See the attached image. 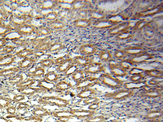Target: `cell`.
<instances>
[{
    "label": "cell",
    "instance_id": "1",
    "mask_svg": "<svg viewBox=\"0 0 163 122\" xmlns=\"http://www.w3.org/2000/svg\"><path fill=\"white\" fill-rule=\"evenodd\" d=\"M98 50L97 46L94 44H87L81 45L79 51L82 55L88 56L94 55Z\"/></svg>",
    "mask_w": 163,
    "mask_h": 122
},
{
    "label": "cell",
    "instance_id": "2",
    "mask_svg": "<svg viewBox=\"0 0 163 122\" xmlns=\"http://www.w3.org/2000/svg\"><path fill=\"white\" fill-rule=\"evenodd\" d=\"M73 11L72 9H62L58 12V18L65 22L74 18Z\"/></svg>",
    "mask_w": 163,
    "mask_h": 122
},
{
    "label": "cell",
    "instance_id": "3",
    "mask_svg": "<svg viewBox=\"0 0 163 122\" xmlns=\"http://www.w3.org/2000/svg\"><path fill=\"white\" fill-rule=\"evenodd\" d=\"M92 22L90 19L78 18L72 21V25L74 27L77 28H88L92 25Z\"/></svg>",
    "mask_w": 163,
    "mask_h": 122
},
{
    "label": "cell",
    "instance_id": "4",
    "mask_svg": "<svg viewBox=\"0 0 163 122\" xmlns=\"http://www.w3.org/2000/svg\"><path fill=\"white\" fill-rule=\"evenodd\" d=\"M117 24L114 23L108 19L96 20L95 22L92 23V25L94 27L99 29L111 28L112 26Z\"/></svg>",
    "mask_w": 163,
    "mask_h": 122
},
{
    "label": "cell",
    "instance_id": "5",
    "mask_svg": "<svg viewBox=\"0 0 163 122\" xmlns=\"http://www.w3.org/2000/svg\"><path fill=\"white\" fill-rule=\"evenodd\" d=\"M47 26L52 31H59L66 28V24L63 21L57 19L53 22L47 23Z\"/></svg>",
    "mask_w": 163,
    "mask_h": 122
},
{
    "label": "cell",
    "instance_id": "6",
    "mask_svg": "<svg viewBox=\"0 0 163 122\" xmlns=\"http://www.w3.org/2000/svg\"><path fill=\"white\" fill-rule=\"evenodd\" d=\"M129 30L127 23H122L118 24L111 28L109 31V33L111 35H118Z\"/></svg>",
    "mask_w": 163,
    "mask_h": 122
},
{
    "label": "cell",
    "instance_id": "7",
    "mask_svg": "<svg viewBox=\"0 0 163 122\" xmlns=\"http://www.w3.org/2000/svg\"><path fill=\"white\" fill-rule=\"evenodd\" d=\"M59 7L57 1H43L40 3V7L42 10H48L55 9Z\"/></svg>",
    "mask_w": 163,
    "mask_h": 122
},
{
    "label": "cell",
    "instance_id": "8",
    "mask_svg": "<svg viewBox=\"0 0 163 122\" xmlns=\"http://www.w3.org/2000/svg\"><path fill=\"white\" fill-rule=\"evenodd\" d=\"M73 63L77 67L84 66L88 64L91 62V58L89 57L84 55L78 56L75 57L73 59Z\"/></svg>",
    "mask_w": 163,
    "mask_h": 122
},
{
    "label": "cell",
    "instance_id": "9",
    "mask_svg": "<svg viewBox=\"0 0 163 122\" xmlns=\"http://www.w3.org/2000/svg\"><path fill=\"white\" fill-rule=\"evenodd\" d=\"M124 50L127 55H130L133 56L146 52L145 50L143 48L138 46L130 47Z\"/></svg>",
    "mask_w": 163,
    "mask_h": 122
},
{
    "label": "cell",
    "instance_id": "10",
    "mask_svg": "<svg viewBox=\"0 0 163 122\" xmlns=\"http://www.w3.org/2000/svg\"><path fill=\"white\" fill-rule=\"evenodd\" d=\"M64 46L61 42H52L46 51L51 53H56L63 50L65 47Z\"/></svg>",
    "mask_w": 163,
    "mask_h": 122
},
{
    "label": "cell",
    "instance_id": "11",
    "mask_svg": "<svg viewBox=\"0 0 163 122\" xmlns=\"http://www.w3.org/2000/svg\"><path fill=\"white\" fill-rule=\"evenodd\" d=\"M88 1H74L72 5V10L73 11H78L83 9L86 8L88 6Z\"/></svg>",
    "mask_w": 163,
    "mask_h": 122
},
{
    "label": "cell",
    "instance_id": "12",
    "mask_svg": "<svg viewBox=\"0 0 163 122\" xmlns=\"http://www.w3.org/2000/svg\"><path fill=\"white\" fill-rule=\"evenodd\" d=\"M89 16L92 19L96 20H100L105 19L106 15L101 10L97 9L90 10Z\"/></svg>",
    "mask_w": 163,
    "mask_h": 122
},
{
    "label": "cell",
    "instance_id": "13",
    "mask_svg": "<svg viewBox=\"0 0 163 122\" xmlns=\"http://www.w3.org/2000/svg\"><path fill=\"white\" fill-rule=\"evenodd\" d=\"M73 59L68 58L61 64H60L57 68V70L61 72H66L73 65Z\"/></svg>",
    "mask_w": 163,
    "mask_h": 122
},
{
    "label": "cell",
    "instance_id": "14",
    "mask_svg": "<svg viewBox=\"0 0 163 122\" xmlns=\"http://www.w3.org/2000/svg\"><path fill=\"white\" fill-rule=\"evenodd\" d=\"M153 58V56L151 55L144 53L140 55L133 56L132 58V62H139L143 61H146L148 60L151 59Z\"/></svg>",
    "mask_w": 163,
    "mask_h": 122
},
{
    "label": "cell",
    "instance_id": "15",
    "mask_svg": "<svg viewBox=\"0 0 163 122\" xmlns=\"http://www.w3.org/2000/svg\"><path fill=\"white\" fill-rule=\"evenodd\" d=\"M58 12L53 10L43 15V19L47 23L51 22L58 19Z\"/></svg>",
    "mask_w": 163,
    "mask_h": 122
},
{
    "label": "cell",
    "instance_id": "16",
    "mask_svg": "<svg viewBox=\"0 0 163 122\" xmlns=\"http://www.w3.org/2000/svg\"><path fill=\"white\" fill-rule=\"evenodd\" d=\"M142 33L143 36L148 38H152L154 37L155 34V31L153 27L149 24L146 25L142 30Z\"/></svg>",
    "mask_w": 163,
    "mask_h": 122
},
{
    "label": "cell",
    "instance_id": "17",
    "mask_svg": "<svg viewBox=\"0 0 163 122\" xmlns=\"http://www.w3.org/2000/svg\"><path fill=\"white\" fill-rule=\"evenodd\" d=\"M52 32L49 28L45 25L39 26L36 30L37 34L41 37H46L51 34Z\"/></svg>",
    "mask_w": 163,
    "mask_h": 122
},
{
    "label": "cell",
    "instance_id": "18",
    "mask_svg": "<svg viewBox=\"0 0 163 122\" xmlns=\"http://www.w3.org/2000/svg\"><path fill=\"white\" fill-rule=\"evenodd\" d=\"M98 56L101 60L107 61L111 60L112 58V55L109 50H103L100 51Z\"/></svg>",
    "mask_w": 163,
    "mask_h": 122
},
{
    "label": "cell",
    "instance_id": "19",
    "mask_svg": "<svg viewBox=\"0 0 163 122\" xmlns=\"http://www.w3.org/2000/svg\"><path fill=\"white\" fill-rule=\"evenodd\" d=\"M91 9H83L78 10L77 12V16L78 19H88L89 16Z\"/></svg>",
    "mask_w": 163,
    "mask_h": 122
},
{
    "label": "cell",
    "instance_id": "20",
    "mask_svg": "<svg viewBox=\"0 0 163 122\" xmlns=\"http://www.w3.org/2000/svg\"><path fill=\"white\" fill-rule=\"evenodd\" d=\"M101 68L100 64L99 63H93L90 64L87 68L86 70L89 72H99Z\"/></svg>",
    "mask_w": 163,
    "mask_h": 122
},
{
    "label": "cell",
    "instance_id": "21",
    "mask_svg": "<svg viewBox=\"0 0 163 122\" xmlns=\"http://www.w3.org/2000/svg\"><path fill=\"white\" fill-rule=\"evenodd\" d=\"M134 36L129 30L118 34L116 38L118 40H123L131 38Z\"/></svg>",
    "mask_w": 163,
    "mask_h": 122
},
{
    "label": "cell",
    "instance_id": "22",
    "mask_svg": "<svg viewBox=\"0 0 163 122\" xmlns=\"http://www.w3.org/2000/svg\"><path fill=\"white\" fill-rule=\"evenodd\" d=\"M124 16L120 14L113 15L108 19L112 22L118 24L122 22L124 20Z\"/></svg>",
    "mask_w": 163,
    "mask_h": 122
},
{
    "label": "cell",
    "instance_id": "23",
    "mask_svg": "<svg viewBox=\"0 0 163 122\" xmlns=\"http://www.w3.org/2000/svg\"><path fill=\"white\" fill-rule=\"evenodd\" d=\"M74 1H57L59 7L62 9H72V5Z\"/></svg>",
    "mask_w": 163,
    "mask_h": 122
},
{
    "label": "cell",
    "instance_id": "24",
    "mask_svg": "<svg viewBox=\"0 0 163 122\" xmlns=\"http://www.w3.org/2000/svg\"><path fill=\"white\" fill-rule=\"evenodd\" d=\"M114 56L118 59H121L127 55L125 50H117L114 53Z\"/></svg>",
    "mask_w": 163,
    "mask_h": 122
},
{
    "label": "cell",
    "instance_id": "25",
    "mask_svg": "<svg viewBox=\"0 0 163 122\" xmlns=\"http://www.w3.org/2000/svg\"><path fill=\"white\" fill-rule=\"evenodd\" d=\"M111 68L112 71L117 75V74L118 75H124L125 73L122 68L116 65H112Z\"/></svg>",
    "mask_w": 163,
    "mask_h": 122
},
{
    "label": "cell",
    "instance_id": "26",
    "mask_svg": "<svg viewBox=\"0 0 163 122\" xmlns=\"http://www.w3.org/2000/svg\"><path fill=\"white\" fill-rule=\"evenodd\" d=\"M132 62L131 60H124L121 63V68L124 69H128L131 67Z\"/></svg>",
    "mask_w": 163,
    "mask_h": 122
},
{
    "label": "cell",
    "instance_id": "27",
    "mask_svg": "<svg viewBox=\"0 0 163 122\" xmlns=\"http://www.w3.org/2000/svg\"><path fill=\"white\" fill-rule=\"evenodd\" d=\"M140 21V20H132L129 21L127 23L128 28L129 30L130 29H133L134 30Z\"/></svg>",
    "mask_w": 163,
    "mask_h": 122
},
{
    "label": "cell",
    "instance_id": "28",
    "mask_svg": "<svg viewBox=\"0 0 163 122\" xmlns=\"http://www.w3.org/2000/svg\"><path fill=\"white\" fill-rule=\"evenodd\" d=\"M54 61L51 59H48L42 60L41 61L42 66L44 67H49L53 65Z\"/></svg>",
    "mask_w": 163,
    "mask_h": 122
},
{
    "label": "cell",
    "instance_id": "29",
    "mask_svg": "<svg viewBox=\"0 0 163 122\" xmlns=\"http://www.w3.org/2000/svg\"><path fill=\"white\" fill-rule=\"evenodd\" d=\"M149 24L144 22L143 20L140 21L139 22L134 30L136 31H139L142 30L143 28L147 25Z\"/></svg>",
    "mask_w": 163,
    "mask_h": 122
}]
</instances>
